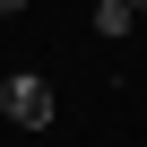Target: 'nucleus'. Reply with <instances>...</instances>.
<instances>
[{
    "label": "nucleus",
    "mask_w": 147,
    "mask_h": 147,
    "mask_svg": "<svg viewBox=\"0 0 147 147\" xmlns=\"http://www.w3.org/2000/svg\"><path fill=\"white\" fill-rule=\"evenodd\" d=\"M0 113H9L18 130H52L61 95H52V78H43V69H9V78H0Z\"/></svg>",
    "instance_id": "nucleus-1"
},
{
    "label": "nucleus",
    "mask_w": 147,
    "mask_h": 147,
    "mask_svg": "<svg viewBox=\"0 0 147 147\" xmlns=\"http://www.w3.org/2000/svg\"><path fill=\"white\" fill-rule=\"evenodd\" d=\"M130 26H138V9H130V0H95V35H104V43H121Z\"/></svg>",
    "instance_id": "nucleus-2"
},
{
    "label": "nucleus",
    "mask_w": 147,
    "mask_h": 147,
    "mask_svg": "<svg viewBox=\"0 0 147 147\" xmlns=\"http://www.w3.org/2000/svg\"><path fill=\"white\" fill-rule=\"evenodd\" d=\"M18 9H26V0H0V18H18Z\"/></svg>",
    "instance_id": "nucleus-3"
},
{
    "label": "nucleus",
    "mask_w": 147,
    "mask_h": 147,
    "mask_svg": "<svg viewBox=\"0 0 147 147\" xmlns=\"http://www.w3.org/2000/svg\"><path fill=\"white\" fill-rule=\"evenodd\" d=\"M130 9H147V0H130Z\"/></svg>",
    "instance_id": "nucleus-4"
}]
</instances>
